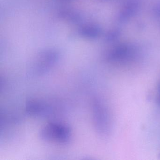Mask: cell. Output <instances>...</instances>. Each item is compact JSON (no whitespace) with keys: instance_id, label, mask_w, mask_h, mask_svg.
Returning <instances> with one entry per match:
<instances>
[{"instance_id":"obj_1","label":"cell","mask_w":160,"mask_h":160,"mask_svg":"<svg viewBox=\"0 0 160 160\" xmlns=\"http://www.w3.org/2000/svg\"><path fill=\"white\" fill-rule=\"evenodd\" d=\"M39 135L45 142L67 145L72 139V131L71 127L66 123L52 121L42 127Z\"/></svg>"},{"instance_id":"obj_2","label":"cell","mask_w":160,"mask_h":160,"mask_svg":"<svg viewBox=\"0 0 160 160\" xmlns=\"http://www.w3.org/2000/svg\"><path fill=\"white\" fill-rule=\"evenodd\" d=\"M91 111L95 131L102 136H107L112 127L111 117L107 107L101 99L95 97L92 101Z\"/></svg>"},{"instance_id":"obj_3","label":"cell","mask_w":160,"mask_h":160,"mask_svg":"<svg viewBox=\"0 0 160 160\" xmlns=\"http://www.w3.org/2000/svg\"><path fill=\"white\" fill-rule=\"evenodd\" d=\"M137 58V52L132 46L122 44L109 50L106 60L112 64L127 65L133 62Z\"/></svg>"},{"instance_id":"obj_4","label":"cell","mask_w":160,"mask_h":160,"mask_svg":"<svg viewBox=\"0 0 160 160\" xmlns=\"http://www.w3.org/2000/svg\"><path fill=\"white\" fill-rule=\"evenodd\" d=\"M59 59V54L54 50H48L39 54L32 66V73L41 76L48 72L55 66Z\"/></svg>"},{"instance_id":"obj_5","label":"cell","mask_w":160,"mask_h":160,"mask_svg":"<svg viewBox=\"0 0 160 160\" xmlns=\"http://www.w3.org/2000/svg\"><path fill=\"white\" fill-rule=\"evenodd\" d=\"M53 108L43 101L31 100L28 101L25 106L26 113L30 116L37 117H46L50 116Z\"/></svg>"},{"instance_id":"obj_6","label":"cell","mask_w":160,"mask_h":160,"mask_svg":"<svg viewBox=\"0 0 160 160\" xmlns=\"http://www.w3.org/2000/svg\"><path fill=\"white\" fill-rule=\"evenodd\" d=\"M139 8L138 0H131L122 10L118 16L120 21L124 22L135 14Z\"/></svg>"},{"instance_id":"obj_7","label":"cell","mask_w":160,"mask_h":160,"mask_svg":"<svg viewBox=\"0 0 160 160\" xmlns=\"http://www.w3.org/2000/svg\"><path fill=\"white\" fill-rule=\"evenodd\" d=\"M78 32L83 38L93 39L100 35L101 31L100 28L96 25H87L81 27Z\"/></svg>"},{"instance_id":"obj_8","label":"cell","mask_w":160,"mask_h":160,"mask_svg":"<svg viewBox=\"0 0 160 160\" xmlns=\"http://www.w3.org/2000/svg\"><path fill=\"white\" fill-rule=\"evenodd\" d=\"M120 33L118 30H114L110 32L107 35V40L108 42L115 41L119 36Z\"/></svg>"},{"instance_id":"obj_9","label":"cell","mask_w":160,"mask_h":160,"mask_svg":"<svg viewBox=\"0 0 160 160\" xmlns=\"http://www.w3.org/2000/svg\"><path fill=\"white\" fill-rule=\"evenodd\" d=\"M156 99L157 103L159 106H160V80L159 84H158L157 91H156Z\"/></svg>"},{"instance_id":"obj_10","label":"cell","mask_w":160,"mask_h":160,"mask_svg":"<svg viewBox=\"0 0 160 160\" xmlns=\"http://www.w3.org/2000/svg\"><path fill=\"white\" fill-rule=\"evenodd\" d=\"M153 12L156 15H160V1H159L157 4L155 5L153 9Z\"/></svg>"}]
</instances>
